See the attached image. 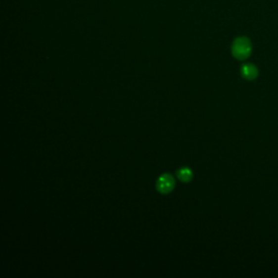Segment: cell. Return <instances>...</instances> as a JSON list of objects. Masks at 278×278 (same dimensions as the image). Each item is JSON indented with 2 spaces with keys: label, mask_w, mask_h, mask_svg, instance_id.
<instances>
[{
  "label": "cell",
  "mask_w": 278,
  "mask_h": 278,
  "mask_svg": "<svg viewBox=\"0 0 278 278\" xmlns=\"http://www.w3.org/2000/svg\"><path fill=\"white\" fill-rule=\"evenodd\" d=\"M252 52V44L247 37H238L232 45V53L237 60L243 61Z\"/></svg>",
  "instance_id": "1"
},
{
  "label": "cell",
  "mask_w": 278,
  "mask_h": 278,
  "mask_svg": "<svg viewBox=\"0 0 278 278\" xmlns=\"http://www.w3.org/2000/svg\"><path fill=\"white\" fill-rule=\"evenodd\" d=\"M175 187V181L174 177L171 174H162L161 175L158 181H157V189L160 193L162 194H168L172 190H173Z\"/></svg>",
  "instance_id": "2"
},
{
  "label": "cell",
  "mask_w": 278,
  "mask_h": 278,
  "mask_svg": "<svg viewBox=\"0 0 278 278\" xmlns=\"http://www.w3.org/2000/svg\"><path fill=\"white\" fill-rule=\"evenodd\" d=\"M240 73H241V76L243 77L244 80L253 81V80H255L258 77L259 70H258V68L254 64L247 63V64H243L241 66Z\"/></svg>",
  "instance_id": "3"
},
{
  "label": "cell",
  "mask_w": 278,
  "mask_h": 278,
  "mask_svg": "<svg viewBox=\"0 0 278 278\" xmlns=\"http://www.w3.org/2000/svg\"><path fill=\"white\" fill-rule=\"evenodd\" d=\"M177 179H179L181 182H184V183H189L193 177L192 174V171L189 169V168H182L181 170L177 171L176 173Z\"/></svg>",
  "instance_id": "4"
}]
</instances>
